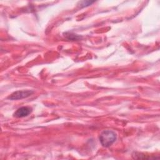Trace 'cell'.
I'll return each instance as SVG.
<instances>
[{"mask_svg":"<svg viewBox=\"0 0 160 160\" xmlns=\"http://www.w3.org/2000/svg\"><path fill=\"white\" fill-rule=\"evenodd\" d=\"M117 136L115 132L111 130H104L99 136V141L102 146L109 147L116 140Z\"/></svg>","mask_w":160,"mask_h":160,"instance_id":"cell-1","label":"cell"},{"mask_svg":"<svg viewBox=\"0 0 160 160\" xmlns=\"http://www.w3.org/2000/svg\"><path fill=\"white\" fill-rule=\"evenodd\" d=\"M34 92L31 90H22V91H18L12 93L8 98L11 100L16 99H21L23 98H26L31 96Z\"/></svg>","mask_w":160,"mask_h":160,"instance_id":"cell-2","label":"cell"},{"mask_svg":"<svg viewBox=\"0 0 160 160\" xmlns=\"http://www.w3.org/2000/svg\"><path fill=\"white\" fill-rule=\"evenodd\" d=\"M32 111V109L29 107H21L16 110L14 113V116L16 118H23L28 116Z\"/></svg>","mask_w":160,"mask_h":160,"instance_id":"cell-3","label":"cell"},{"mask_svg":"<svg viewBox=\"0 0 160 160\" xmlns=\"http://www.w3.org/2000/svg\"><path fill=\"white\" fill-rule=\"evenodd\" d=\"M66 36H68L67 38L71 40H77L79 38V36H78V35L72 34L71 33H69V35H66Z\"/></svg>","mask_w":160,"mask_h":160,"instance_id":"cell-4","label":"cell"},{"mask_svg":"<svg viewBox=\"0 0 160 160\" xmlns=\"http://www.w3.org/2000/svg\"><path fill=\"white\" fill-rule=\"evenodd\" d=\"M92 2H94V1H82V2H81V5L82 7H84V6H87L91 4Z\"/></svg>","mask_w":160,"mask_h":160,"instance_id":"cell-5","label":"cell"}]
</instances>
